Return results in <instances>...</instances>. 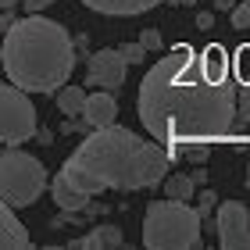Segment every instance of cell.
<instances>
[{
    "mask_svg": "<svg viewBox=\"0 0 250 250\" xmlns=\"http://www.w3.org/2000/svg\"><path fill=\"white\" fill-rule=\"evenodd\" d=\"M36 129H40V115L29 100V89L4 83V89H0V140H4V146H18L32 140Z\"/></svg>",
    "mask_w": 250,
    "mask_h": 250,
    "instance_id": "6",
    "label": "cell"
},
{
    "mask_svg": "<svg viewBox=\"0 0 250 250\" xmlns=\"http://www.w3.org/2000/svg\"><path fill=\"white\" fill-rule=\"evenodd\" d=\"M4 75L29 93H58L75 72V43L54 18L25 15L4 29Z\"/></svg>",
    "mask_w": 250,
    "mask_h": 250,
    "instance_id": "3",
    "label": "cell"
},
{
    "mask_svg": "<svg viewBox=\"0 0 250 250\" xmlns=\"http://www.w3.org/2000/svg\"><path fill=\"white\" fill-rule=\"evenodd\" d=\"M47 189V165L18 146H4L0 157V193L15 208H29Z\"/></svg>",
    "mask_w": 250,
    "mask_h": 250,
    "instance_id": "5",
    "label": "cell"
},
{
    "mask_svg": "<svg viewBox=\"0 0 250 250\" xmlns=\"http://www.w3.org/2000/svg\"><path fill=\"white\" fill-rule=\"evenodd\" d=\"M240 118L250 125V86H240Z\"/></svg>",
    "mask_w": 250,
    "mask_h": 250,
    "instance_id": "20",
    "label": "cell"
},
{
    "mask_svg": "<svg viewBox=\"0 0 250 250\" xmlns=\"http://www.w3.org/2000/svg\"><path fill=\"white\" fill-rule=\"evenodd\" d=\"M140 43H143L146 50H161L165 47V40H161V32H157V29H143L140 32Z\"/></svg>",
    "mask_w": 250,
    "mask_h": 250,
    "instance_id": "19",
    "label": "cell"
},
{
    "mask_svg": "<svg viewBox=\"0 0 250 250\" xmlns=\"http://www.w3.org/2000/svg\"><path fill=\"white\" fill-rule=\"evenodd\" d=\"M54 100H58V111L64 118H75V115H83V107H86V86H61L58 93H54Z\"/></svg>",
    "mask_w": 250,
    "mask_h": 250,
    "instance_id": "13",
    "label": "cell"
},
{
    "mask_svg": "<svg viewBox=\"0 0 250 250\" xmlns=\"http://www.w3.org/2000/svg\"><path fill=\"white\" fill-rule=\"evenodd\" d=\"M214 7H218V11H232L236 0H214Z\"/></svg>",
    "mask_w": 250,
    "mask_h": 250,
    "instance_id": "24",
    "label": "cell"
},
{
    "mask_svg": "<svg viewBox=\"0 0 250 250\" xmlns=\"http://www.w3.org/2000/svg\"><path fill=\"white\" fill-rule=\"evenodd\" d=\"M229 18H232V29H250V0L236 4V7L229 11Z\"/></svg>",
    "mask_w": 250,
    "mask_h": 250,
    "instance_id": "16",
    "label": "cell"
},
{
    "mask_svg": "<svg viewBox=\"0 0 250 250\" xmlns=\"http://www.w3.org/2000/svg\"><path fill=\"white\" fill-rule=\"evenodd\" d=\"M232 75V58L225 47H208L197 54L193 47L179 43L165 54L140 83V122L150 129L157 143L179 140H218L240 111Z\"/></svg>",
    "mask_w": 250,
    "mask_h": 250,
    "instance_id": "1",
    "label": "cell"
},
{
    "mask_svg": "<svg viewBox=\"0 0 250 250\" xmlns=\"http://www.w3.org/2000/svg\"><path fill=\"white\" fill-rule=\"evenodd\" d=\"M165 193H168V197H175V200H193V197H197V179L183 175V172L168 175L165 179Z\"/></svg>",
    "mask_w": 250,
    "mask_h": 250,
    "instance_id": "14",
    "label": "cell"
},
{
    "mask_svg": "<svg viewBox=\"0 0 250 250\" xmlns=\"http://www.w3.org/2000/svg\"><path fill=\"white\" fill-rule=\"evenodd\" d=\"M50 4H58V0H25V4H21V7H25L29 15H40V11H47Z\"/></svg>",
    "mask_w": 250,
    "mask_h": 250,
    "instance_id": "21",
    "label": "cell"
},
{
    "mask_svg": "<svg viewBox=\"0 0 250 250\" xmlns=\"http://www.w3.org/2000/svg\"><path fill=\"white\" fill-rule=\"evenodd\" d=\"M0 247L4 250H25L29 247V229L18 222L15 204H0Z\"/></svg>",
    "mask_w": 250,
    "mask_h": 250,
    "instance_id": "10",
    "label": "cell"
},
{
    "mask_svg": "<svg viewBox=\"0 0 250 250\" xmlns=\"http://www.w3.org/2000/svg\"><path fill=\"white\" fill-rule=\"evenodd\" d=\"M232 75H236L240 86H250V43L236 47V54H232Z\"/></svg>",
    "mask_w": 250,
    "mask_h": 250,
    "instance_id": "15",
    "label": "cell"
},
{
    "mask_svg": "<svg viewBox=\"0 0 250 250\" xmlns=\"http://www.w3.org/2000/svg\"><path fill=\"white\" fill-rule=\"evenodd\" d=\"M197 25H200V29H211V25H214V15H211V11H200V15H197Z\"/></svg>",
    "mask_w": 250,
    "mask_h": 250,
    "instance_id": "23",
    "label": "cell"
},
{
    "mask_svg": "<svg viewBox=\"0 0 250 250\" xmlns=\"http://www.w3.org/2000/svg\"><path fill=\"white\" fill-rule=\"evenodd\" d=\"M75 250H115V247H125V236L118 225H93V232L83 236V240H75L72 243Z\"/></svg>",
    "mask_w": 250,
    "mask_h": 250,
    "instance_id": "12",
    "label": "cell"
},
{
    "mask_svg": "<svg viewBox=\"0 0 250 250\" xmlns=\"http://www.w3.org/2000/svg\"><path fill=\"white\" fill-rule=\"evenodd\" d=\"M89 11L97 15H115V18H132V15H146L150 7L165 4V0H83Z\"/></svg>",
    "mask_w": 250,
    "mask_h": 250,
    "instance_id": "11",
    "label": "cell"
},
{
    "mask_svg": "<svg viewBox=\"0 0 250 250\" xmlns=\"http://www.w3.org/2000/svg\"><path fill=\"white\" fill-rule=\"evenodd\" d=\"M218 243L225 250H250V211L240 200L218 204Z\"/></svg>",
    "mask_w": 250,
    "mask_h": 250,
    "instance_id": "8",
    "label": "cell"
},
{
    "mask_svg": "<svg viewBox=\"0 0 250 250\" xmlns=\"http://www.w3.org/2000/svg\"><path fill=\"white\" fill-rule=\"evenodd\" d=\"M0 4H4V7H15V4H18V0H0Z\"/></svg>",
    "mask_w": 250,
    "mask_h": 250,
    "instance_id": "25",
    "label": "cell"
},
{
    "mask_svg": "<svg viewBox=\"0 0 250 250\" xmlns=\"http://www.w3.org/2000/svg\"><path fill=\"white\" fill-rule=\"evenodd\" d=\"M183 154L189 157V161H208V146H186Z\"/></svg>",
    "mask_w": 250,
    "mask_h": 250,
    "instance_id": "22",
    "label": "cell"
},
{
    "mask_svg": "<svg viewBox=\"0 0 250 250\" xmlns=\"http://www.w3.org/2000/svg\"><path fill=\"white\" fill-rule=\"evenodd\" d=\"M122 54H125V61H129V64H140L143 58H146V54H150V50H146L143 47V43H122V47H118Z\"/></svg>",
    "mask_w": 250,
    "mask_h": 250,
    "instance_id": "18",
    "label": "cell"
},
{
    "mask_svg": "<svg viewBox=\"0 0 250 250\" xmlns=\"http://www.w3.org/2000/svg\"><path fill=\"white\" fill-rule=\"evenodd\" d=\"M214 208H218V193H214V189H200V193H197V211L208 218Z\"/></svg>",
    "mask_w": 250,
    "mask_h": 250,
    "instance_id": "17",
    "label": "cell"
},
{
    "mask_svg": "<svg viewBox=\"0 0 250 250\" xmlns=\"http://www.w3.org/2000/svg\"><path fill=\"white\" fill-rule=\"evenodd\" d=\"M125 75H129V61H125L122 50H97L89 54V64H86V86L89 89H111L118 93Z\"/></svg>",
    "mask_w": 250,
    "mask_h": 250,
    "instance_id": "7",
    "label": "cell"
},
{
    "mask_svg": "<svg viewBox=\"0 0 250 250\" xmlns=\"http://www.w3.org/2000/svg\"><path fill=\"white\" fill-rule=\"evenodd\" d=\"M118 118V100L111 89H100V93H93L86 100L83 107V125H89V129H107V125H115Z\"/></svg>",
    "mask_w": 250,
    "mask_h": 250,
    "instance_id": "9",
    "label": "cell"
},
{
    "mask_svg": "<svg viewBox=\"0 0 250 250\" xmlns=\"http://www.w3.org/2000/svg\"><path fill=\"white\" fill-rule=\"evenodd\" d=\"M200 222L204 214L189 208V200H157L146 204L143 214V247L150 250H193L200 247Z\"/></svg>",
    "mask_w": 250,
    "mask_h": 250,
    "instance_id": "4",
    "label": "cell"
},
{
    "mask_svg": "<svg viewBox=\"0 0 250 250\" xmlns=\"http://www.w3.org/2000/svg\"><path fill=\"white\" fill-rule=\"evenodd\" d=\"M247 186H250V165H247Z\"/></svg>",
    "mask_w": 250,
    "mask_h": 250,
    "instance_id": "26",
    "label": "cell"
},
{
    "mask_svg": "<svg viewBox=\"0 0 250 250\" xmlns=\"http://www.w3.org/2000/svg\"><path fill=\"white\" fill-rule=\"evenodd\" d=\"M168 168H172V154L150 146L129 129L107 125V129H93L75 146V154L54 175L50 197L61 211H86L89 200L107 189L136 193L165 183Z\"/></svg>",
    "mask_w": 250,
    "mask_h": 250,
    "instance_id": "2",
    "label": "cell"
}]
</instances>
